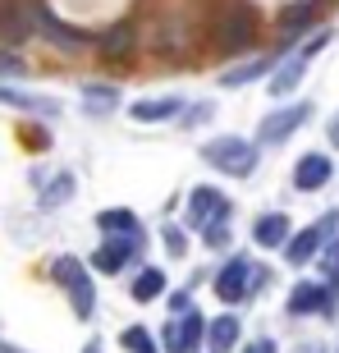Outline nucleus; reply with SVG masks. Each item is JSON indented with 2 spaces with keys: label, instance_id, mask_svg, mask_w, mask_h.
<instances>
[{
  "label": "nucleus",
  "instance_id": "f257e3e1",
  "mask_svg": "<svg viewBox=\"0 0 339 353\" xmlns=\"http://www.w3.org/2000/svg\"><path fill=\"white\" fill-rule=\"evenodd\" d=\"M202 161L216 165V170H225V174H234V179H248V174L257 170V147L234 138V133H225V138H211V143L202 147Z\"/></svg>",
  "mask_w": 339,
  "mask_h": 353
},
{
  "label": "nucleus",
  "instance_id": "f03ea898",
  "mask_svg": "<svg viewBox=\"0 0 339 353\" xmlns=\"http://www.w3.org/2000/svg\"><path fill=\"white\" fill-rule=\"evenodd\" d=\"M51 275H55V285H65V294H69V303H74L79 321H92V312H96V289H92L88 266H83L79 257H55Z\"/></svg>",
  "mask_w": 339,
  "mask_h": 353
},
{
  "label": "nucleus",
  "instance_id": "7ed1b4c3",
  "mask_svg": "<svg viewBox=\"0 0 339 353\" xmlns=\"http://www.w3.org/2000/svg\"><path fill=\"white\" fill-rule=\"evenodd\" d=\"M257 280L266 285V275L252 271L248 257H229V262H225V271L216 275V294H220L225 303H243V299H248V289L257 285Z\"/></svg>",
  "mask_w": 339,
  "mask_h": 353
},
{
  "label": "nucleus",
  "instance_id": "20e7f679",
  "mask_svg": "<svg viewBox=\"0 0 339 353\" xmlns=\"http://www.w3.org/2000/svg\"><path fill=\"white\" fill-rule=\"evenodd\" d=\"M207 316L202 312H188V316H174L165 330H161V344H165L170 353H193L197 344H207Z\"/></svg>",
  "mask_w": 339,
  "mask_h": 353
},
{
  "label": "nucleus",
  "instance_id": "39448f33",
  "mask_svg": "<svg viewBox=\"0 0 339 353\" xmlns=\"http://www.w3.org/2000/svg\"><path fill=\"white\" fill-rule=\"evenodd\" d=\"M138 248H143V234H105V243L92 252V266L105 271V275H115L138 257Z\"/></svg>",
  "mask_w": 339,
  "mask_h": 353
},
{
  "label": "nucleus",
  "instance_id": "423d86ee",
  "mask_svg": "<svg viewBox=\"0 0 339 353\" xmlns=\"http://www.w3.org/2000/svg\"><path fill=\"white\" fill-rule=\"evenodd\" d=\"M326 41H330V32H316L312 41H302V51L294 55V60H289V65L280 69V74H275V79H271V88H266V92H275V97H289V92H294V88L302 83V74H307V65L316 60V51H321Z\"/></svg>",
  "mask_w": 339,
  "mask_h": 353
},
{
  "label": "nucleus",
  "instance_id": "0eeeda50",
  "mask_svg": "<svg viewBox=\"0 0 339 353\" xmlns=\"http://www.w3.org/2000/svg\"><path fill=\"white\" fill-rule=\"evenodd\" d=\"M216 221H229V202H225L216 188H193L188 193V225L193 230H207V225H216Z\"/></svg>",
  "mask_w": 339,
  "mask_h": 353
},
{
  "label": "nucleus",
  "instance_id": "6e6552de",
  "mask_svg": "<svg viewBox=\"0 0 339 353\" xmlns=\"http://www.w3.org/2000/svg\"><path fill=\"white\" fill-rule=\"evenodd\" d=\"M307 119H312V105H307V101H298V105H289V110H275V115H266V119H261V133H257V138H261L266 147H271V143H285L289 133H294V129H302Z\"/></svg>",
  "mask_w": 339,
  "mask_h": 353
},
{
  "label": "nucleus",
  "instance_id": "1a4fd4ad",
  "mask_svg": "<svg viewBox=\"0 0 339 353\" xmlns=\"http://www.w3.org/2000/svg\"><path fill=\"white\" fill-rule=\"evenodd\" d=\"M289 312L294 316H335V294H330L326 285H294V294H289Z\"/></svg>",
  "mask_w": 339,
  "mask_h": 353
},
{
  "label": "nucleus",
  "instance_id": "9d476101",
  "mask_svg": "<svg viewBox=\"0 0 339 353\" xmlns=\"http://www.w3.org/2000/svg\"><path fill=\"white\" fill-rule=\"evenodd\" d=\"M326 179H330V161L321 157V152H307V157H298V165H294V188H302V193H316Z\"/></svg>",
  "mask_w": 339,
  "mask_h": 353
},
{
  "label": "nucleus",
  "instance_id": "9b49d317",
  "mask_svg": "<svg viewBox=\"0 0 339 353\" xmlns=\"http://www.w3.org/2000/svg\"><path fill=\"white\" fill-rule=\"evenodd\" d=\"M289 216L285 211H271V216H257V225H252V239H257L261 248H285L289 243Z\"/></svg>",
  "mask_w": 339,
  "mask_h": 353
},
{
  "label": "nucleus",
  "instance_id": "f8f14e48",
  "mask_svg": "<svg viewBox=\"0 0 339 353\" xmlns=\"http://www.w3.org/2000/svg\"><path fill=\"white\" fill-rule=\"evenodd\" d=\"M316 248H321V230L307 225V230H298V234L285 243V257H289V266H302V262H312Z\"/></svg>",
  "mask_w": 339,
  "mask_h": 353
},
{
  "label": "nucleus",
  "instance_id": "ddd939ff",
  "mask_svg": "<svg viewBox=\"0 0 339 353\" xmlns=\"http://www.w3.org/2000/svg\"><path fill=\"white\" fill-rule=\"evenodd\" d=\"M207 344H211V353H229L238 344V316H216L207 326Z\"/></svg>",
  "mask_w": 339,
  "mask_h": 353
},
{
  "label": "nucleus",
  "instance_id": "4468645a",
  "mask_svg": "<svg viewBox=\"0 0 339 353\" xmlns=\"http://www.w3.org/2000/svg\"><path fill=\"white\" fill-rule=\"evenodd\" d=\"M0 105H19V110H37V115H60V101L28 97V92H14V88H0Z\"/></svg>",
  "mask_w": 339,
  "mask_h": 353
},
{
  "label": "nucleus",
  "instance_id": "2eb2a0df",
  "mask_svg": "<svg viewBox=\"0 0 339 353\" xmlns=\"http://www.w3.org/2000/svg\"><path fill=\"white\" fill-rule=\"evenodd\" d=\"M275 60H280V55H261V60H248V65H238V69H229V74H225V88H243V83H252V79H261V74H271L275 69Z\"/></svg>",
  "mask_w": 339,
  "mask_h": 353
},
{
  "label": "nucleus",
  "instance_id": "dca6fc26",
  "mask_svg": "<svg viewBox=\"0 0 339 353\" xmlns=\"http://www.w3.org/2000/svg\"><path fill=\"white\" fill-rule=\"evenodd\" d=\"M165 271H156V266H143V271H138V280H133V299L138 303H152V299H161V294H165Z\"/></svg>",
  "mask_w": 339,
  "mask_h": 353
},
{
  "label": "nucleus",
  "instance_id": "f3484780",
  "mask_svg": "<svg viewBox=\"0 0 339 353\" xmlns=\"http://www.w3.org/2000/svg\"><path fill=\"white\" fill-rule=\"evenodd\" d=\"M183 105L179 97H156V101H133V119L138 124H147V119H170V115H179Z\"/></svg>",
  "mask_w": 339,
  "mask_h": 353
},
{
  "label": "nucleus",
  "instance_id": "a211bd4d",
  "mask_svg": "<svg viewBox=\"0 0 339 353\" xmlns=\"http://www.w3.org/2000/svg\"><path fill=\"white\" fill-rule=\"evenodd\" d=\"M96 225H101V230H110V234H115V230H124V234H143V225H138V216H133V211H101V216H96Z\"/></svg>",
  "mask_w": 339,
  "mask_h": 353
},
{
  "label": "nucleus",
  "instance_id": "6ab92c4d",
  "mask_svg": "<svg viewBox=\"0 0 339 353\" xmlns=\"http://www.w3.org/2000/svg\"><path fill=\"white\" fill-rule=\"evenodd\" d=\"M69 193H74V174H55L51 183H46V193H41V207L55 211V207H65Z\"/></svg>",
  "mask_w": 339,
  "mask_h": 353
},
{
  "label": "nucleus",
  "instance_id": "aec40b11",
  "mask_svg": "<svg viewBox=\"0 0 339 353\" xmlns=\"http://www.w3.org/2000/svg\"><path fill=\"white\" fill-rule=\"evenodd\" d=\"M83 101H88V110H115L119 105V88L92 83V88H83Z\"/></svg>",
  "mask_w": 339,
  "mask_h": 353
},
{
  "label": "nucleus",
  "instance_id": "412c9836",
  "mask_svg": "<svg viewBox=\"0 0 339 353\" xmlns=\"http://www.w3.org/2000/svg\"><path fill=\"white\" fill-rule=\"evenodd\" d=\"M119 340H124V349H129V353H161V349H156V340H152V330H147V326H129L124 335H119Z\"/></svg>",
  "mask_w": 339,
  "mask_h": 353
},
{
  "label": "nucleus",
  "instance_id": "4be33fe9",
  "mask_svg": "<svg viewBox=\"0 0 339 353\" xmlns=\"http://www.w3.org/2000/svg\"><path fill=\"white\" fill-rule=\"evenodd\" d=\"M170 312H174V316L197 312V307H193V294H188V289H174V294H170Z\"/></svg>",
  "mask_w": 339,
  "mask_h": 353
},
{
  "label": "nucleus",
  "instance_id": "5701e85b",
  "mask_svg": "<svg viewBox=\"0 0 339 353\" xmlns=\"http://www.w3.org/2000/svg\"><path fill=\"white\" fill-rule=\"evenodd\" d=\"M326 275H330V285H335V307H339V239H335V248L326 252Z\"/></svg>",
  "mask_w": 339,
  "mask_h": 353
},
{
  "label": "nucleus",
  "instance_id": "b1692460",
  "mask_svg": "<svg viewBox=\"0 0 339 353\" xmlns=\"http://www.w3.org/2000/svg\"><path fill=\"white\" fill-rule=\"evenodd\" d=\"M207 243H211V248H225V243H229V221L207 225Z\"/></svg>",
  "mask_w": 339,
  "mask_h": 353
},
{
  "label": "nucleus",
  "instance_id": "393cba45",
  "mask_svg": "<svg viewBox=\"0 0 339 353\" xmlns=\"http://www.w3.org/2000/svg\"><path fill=\"white\" fill-rule=\"evenodd\" d=\"M165 248H170V257H183V252H188V243H183V230H174V225H170V230H165Z\"/></svg>",
  "mask_w": 339,
  "mask_h": 353
},
{
  "label": "nucleus",
  "instance_id": "a878e982",
  "mask_svg": "<svg viewBox=\"0 0 339 353\" xmlns=\"http://www.w3.org/2000/svg\"><path fill=\"white\" fill-rule=\"evenodd\" d=\"M207 115H211V101H197L193 110H183V129H193L197 119H207Z\"/></svg>",
  "mask_w": 339,
  "mask_h": 353
},
{
  "label": "nucleus",
  "instance_id": "bb28decb",
  "mask_svg": "<svg viewBox=\"0 0 339 353\" xmlns=\"http://www.w3.org/2000/svg\"><path fill=\"white\" fill-rule=\"evenodd\" d=\"M0 74H23V60H14V55H0Z\"/></svg>",
  "mask_w": 339,
  "mask_h": 353
},
{
  "label": "nucleus",
  "instance_id": "cd10ccee",
  "mask_svg": "<svg viewBox=\"0 0 339 353\" xmlns=\"http://www.w3.org/2000/svg\"><path fill=\"white\" fill-rule=\"evenodd\" d=\"M248 353H275V340H257V344H248Z\"/></svg>",
  "mask_w": 339,
  "mask_h": 353
},
{
  "label": "nucleus",
  "instance_id": "c85d7f7f",
  "mask_svg": "<svg viewBox=\"0 0 339 353\" xmlns=\"http://www.w3.org/2000/svg\"><path fill=\"white\" fill-rule=\"evenodd\" d=\"M330 143H335V147H339V124H330Z\"/></svg>",
  "mask_w": 339,
  "mask_h": 353
},
{
  "label": "nucleus",
  "instance_id": "c756f323",
  "mask_svg": "<svg viewBox=\"0 0 339 353\" xmlns=\"http://www.w3.org/2000/svg\"><path fill=\"white\" fill-rule=\"evenodd\" d=\"M83 353H101V340H92V344H88V349H83Z\"/></svg>",
  "mask_w": 339,
  "mask_h": 353
},
{
  "label": "nucleus",
  "instance_id": "7c9ffc66",
  "mask_svg": "<svg viewBox=\"0 0 339 353\" xmlns=\"http://www.w3.org/2000/svg\"><path fill=\"white\" fill-rule=\"evenodd\" d=\"M0 353H19V349H10V344H5V340H0Z\"/></svg>",
  "mask_w": 339,
  "mask_h": 353
}]
</instances>
